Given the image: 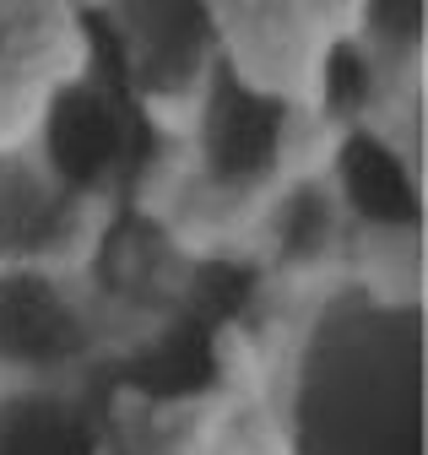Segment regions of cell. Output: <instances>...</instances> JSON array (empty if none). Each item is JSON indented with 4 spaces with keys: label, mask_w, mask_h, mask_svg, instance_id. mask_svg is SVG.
Instances as JSON below:
<instances>
[{
    "label": "cell",
    "mask_w": 428,
    "mask_h": 455,
    "mask_svg": "<svg viewBox=\"0 0 428 455\" xmlns=\"http://www.w3.org/2000/svg\"><path fill=\"white\" fill-rule=\"evenodd\" d=\"M288 455H423V309L412 293L337 288L288 374Z\"/></svg>",
    "instance_id": "1"
},
{
    "label": "cell",
    "mask_w": 428,
    "mask_h": 455,
    "mask_svg": "<svg viewBox=\"0 0 428 455\" xmlns=\"http://www.w3.org/2000/svg\"><path fill=\"white\" fill-rule=\"evenodd\" d=\"M288 108L272 82H260L239 60H211L201 87L185 98V131L195 163L223 190H272L288 141Z\"/></svg>",
    "instance_id": "2"
},
{
    "label": "cell",
    "mask_w": 428,
    "mask_h": 455,
    "mask_svg": "<svg viewBox=\"0 0 428 455\" xmlns=\"http://www.w3.org/2000/svg\"><path fill=\"white\" fill-rule=\"evenodd\" d=\"M92 196H82L38 136H0V266H66L87 234Z\"/></svg>",
    "instance_id": "3"
},
{
    "label": "cell",
    "mask_w": 428,
    "mask_h": 455,
    "mask_svg": "<svg viewBox=\"0 0 428 455\" xmlns=\"http://www.w3.org/2000/svg\"><path fill=\"white\" fill-rule=\"evenodd\" d=\"M92 347V315L66 266H0V374L55 379Z\"/></svg>",
    "instance_id": "4"
},
{
    "label": "cell",
    "mask_w": 428,
    "mask_h": 455,
    "mask_svg": "<svg viewBox=\"0 0 428 455\" xmlns=\"http://www.w3.org/2000/svg\"><path fill=\"white\" fill-rule=\"evenodd\" d=\"M109 28L136 71V87L157 103H179L218 60V12L211 0H103Z\"/></svg>",
    "instance_id": "5"
},
{
    "label": "cell",
    "mask_w": 428,
    "mask_h": 455,
    "mask_svg": "<svg viewBox=\"0 0 428 455\" xmlns=\"http://www.w3.org/2000/svg\"><path fill=\"white\" fill-rule=\"evenodd\" d=\"M326 174L337 185L342 212H353L363 222H385V228L417 222V206H423L417 157H407L396 136L374 131V125H347Z\"/></svg>",
    "instance_id": "6"
},
{
    "label": "cell",
    "mask_w": 428,
    "mask_h": 455,
    "mask_svg": "<svg viewBox=\"0 0 428 455\" xmlns=\"http://www.w3.org/2000/svg\"><path fill=\"white\" fill-rule=\"evenodd\" d=\"M0 455H98V434L55 379H12L0 390Z\"/></svg>",
    "instance_id": "7"
},
{
    "label": "cell",
    "mask_w": 428,
    "mask_h": 455,
    "mask_svg": "<svg viewBox=\"0 0 428 455\" xmlns=\"http://www.w3.org/2000/svg\"><path fill=\"white\" fill-rule=\"evenodd\" d=\"M369 60L407 66L423 54V0H353V33Z\"/></svg>",
    "instance_id": "8"
},
{
    "label": "cell",
    "mask_w": 428,
    "mask_h": 455,
    "mask_svg": "<svg viewBox=\"0 0 428 455\" xmlns=\"http://www.w3.org/2000/svg\"><path fill=\"white\" fill-rule=\"evenodd\" d=\"M6 44H12V33H6V17H0V60H6Z\"/></svg>",
    "instance_id": "9"
}]
</instances>
